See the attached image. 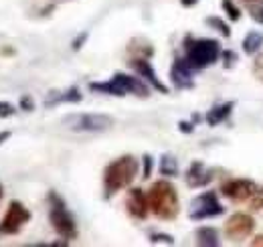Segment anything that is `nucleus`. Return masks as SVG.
Instances as JSON below:
<instances>
[{
  "label": "nucleus",
  "mask_w": 263,
  "mask_h": 247,
  "mask_svg": "<svg viewBox=\"0 0 263 247\" xmlns=\"http://www.w3.org/2000/svg\"><path fill=\"white\" fill-rule=\"evenodd\" d=\"M2 195H4V190H2V185H0V201H2Z\"/></svg>",
  "instance_id": "35"
},
{
  "label": "nucleus",
  "mask_w": 263,
  "mask_h": 247,
  "mask_svg": "<svg viewBox=\"0 0 263 247\" xmlns=\"http://www.w3.org/2000/svg\"><path fill=\"white\" fill-rule=\"evenodd\" d=\"M261 47H263V32H257V31L247 32V37L243 39V53L253 57V55L259 53Z\"/></svg>",
  "instance_id": "18"
},
{
  "label": "nucleus",
  "mask_w": 263,
  "mask_h": 247,
  "mask_svg": "<svg viewBox=\"0 0 263 247\" xmlns=\"http://www.w3.org/2000/svg\"><path fill=\"white\" fill-rule=\"evenodd\" d=\"M10 136H12V134H10L8 130H6V132H0V146H2V144H4V142L10 138Z\"/></svg>",
  "instance_id": "32"
},
{
  "label": "nucleus",
  "mask_w": 263,
  "mask_h": 247,
  "mask_svg": "<svg viewBox=\"0 0 263 247\" xmlns=\"http://www.w3.org/2000/svg\"><path fill=\"white\" fill-rule=\"evenodd\" d=\"M18 105H21V110H23V112H34V99H33V95L25 93V95L21 97Z\"/></svg>",
  "instance_id": "29"
},
{
  "label": "nucleus",
  "mask_w": 263,
  "mask_h": 247,
  "mask_svg": "<svg viewBox=\"0 0 263 247\" xmlns=\"http://www.w3.org/2000/svg\"><path fill=\"white\" fill-rule=\"evenodd\" d=\"M89 90L96 93H105L114 97H124V95H136V97H150V87L140 75H128V73H114L109 81H91Z\"/></svg>",
  "instance_id": "3"
},
{
  "label": "nucleus",
  "mask_w": 263,
  "mask_h": 247,
  "mask_svg": "<svg viewBox=\"0 0 263 247\" xmlns=\"http://www.w3.org/2000/svg\"><path fill=\"white\" fill-rule=\"evenodd\" d=\"M255 229V221L249 213H233L225 223V235L233 243H241L243 239L251 237Z\"/></svg>",
  "instance_id": "9"
},
{
  "label": "nucleus",
  "mask_w": 263,
  "mask_h": 247,
  "mask_svg": "<svg viewBox=\"0 0 263 247\" xmlns=\"http://www.w3.org/2000/svg\"><path fill=\"white\" fill-rule=\"evenodd\" d=\"M47 203H49V223H51V227L55 229V233H57L61 239H65V241L77 239V235H79L77 223H75V217L71 215V211L67 209L65 199H63L59 192L49 190Z\"/></svg>",
  "instance_id": "5"
},
{
  "label": "nucleus",
  "mask_w": 263,
  "mask_h": 247,
  "mask_svg": "<svg viewBox=\"0 0 263 247\" xmlns=\"http://www.w3.org/2000/svg\"><path fill=\"white\" fill-rule=\"evenodd\" d=\"M206 27H211V29H215L217 32H221L225 39H229L231 37V29H229V25L225 23V21H221L219 16H206Z\"/></svg>",
  "instance_id": "20"
},
{
  "label": "nucleus",
  "mask_w": 263,
  "mask_h": 247,
  "mask_svg": "<svg viewBox=\"0 0 263 247\" xmlns=\"http://www.w3.org/2000/svg\"><path fill=\"white\" fill-rule=\"evenodd\" d=\"M142 162H144V168H142V179H150V174H152V168H154V160H152V156L150 154H144L142 156Z\"/></svg>",
  "instance_id": "27"
},
{
  "label": "nucleus",
  "mask_w": 263,
  "mask_h": 247,
  "mask_svg": "<svg viewBox=\"0 0 263 247\" xmlns=\"http://www.w3.org/2000/svg\"><path fill=\"white\" fill-rule=\"evenodd\" d=\"M178 130L182 132V134H193L195 132V122H178Z\"/></svg>",
  "instance_id": "31"
},
{
  "label": "nucleus",
  "mask_w": 263,
  "mask_h": 247,
  "mask_svg": "<svg viewBox=\"0 0 263 247\" xmlns=\"http://www.w3.org/2000/svg\"><path fill=\"white\" fill-rule=\"evenodd\" d=\"M130 67L136 71V75H140L152 90H156L158 93H168V87L162 83V79L158 77V73L154 71V67L150 65L148 57H132Z\"/></svg>",
  "instance_id": "11"
},
{
  "label": "nucleus",
  "mask_w": 263,
  "mask_h": 247,
  "mask_svg": "<svg viewBox=\"0 0 263 247\" xmlns=\"http://www.w3.org/2000/svg\"><path fill=\"white\" fill-rule=\"evenodd\" d=\"M247 2H251V0H247ZM253 2H257V0H253Z\"/></svg>",
  "instance_id": "36"
},
{
  "label": "nucleus",
  "mask_w": 263,
  "mask_h": 247,
  "mask_svg": "<svg viewBox=\"0 0 263 247\" xmlns=\"http://www.w3.org/2000/svg\"><path fill=\"white\" fill-rule=\"evenodd\" d=\"M126 211L132 219L144 221L150 213V205H148V192H144L142 188H128L126 192Z\"/></svg>",
  "instance_id": "12"
},
{
  "label": "nucleus",
  "mask_w": 263,
  "mask_h": 247,
  "mask_svg": "<svg viewBox=\"0 0 263 247\" xmlns=\"http://www.w3.org/2000/svg\"><path fill=\"white\" fill-rule=\"evenodd\" d=\"M233 108H235V103H233V101L215 103V105H213V108L206 112V116H204V122L209 123V126H219V123H223L225 120H229Z\"/></svg>",
  "instance_id": "16"
},
{
  "label": "nucleus",
  "mask_w": 263,
  "mask_h": 247,
  "mask_svg": "<svg viewBox=\"0 0 263 247\" xmlns=\"http://www.w3.org/2000/svg\"><path fill=\"white\" fill-rule=\"evenodd\" d=\"M198 0H180V4L184 6V8H191V6H195Z\"/></svg>",
  "instance_id": "34"
},
{
  "label": "nucleus",
  "mask_w": 263,
  "mask_h": 247,
  "mask_svg": "<svg viewBox=\"0 0 263 247\" xmlns=\"http://www.w3.org/2000/svg\"><path fill=\"white\" fill-rule=\"evenodd\" d=\"M148 205L152 215L162 221H174L180 213V199L176 192V186L168 183L166 179L152 183L148 190Z\"/></svg>",
  "instance_id": "2"
},
{
  "label": "nucleus",
  "mask_w": 263,
  "mask_h": 247,
  "mask_svg": "<svg viewBox=\"0 0 263 247\" xmlns=\"http://www.w3.org/2000/svg\"><path fill=\"white\" fill-rule=\"evenodd\" d=\"M221 45L217 39H184V61L189 63L191 69L202 71L221 59Z\"/></svg>",
  "instance_id": "4"
},
{
  "label": "nucleus",
  "mask_w": 263,
  "mask_h": 247,
  "mask_svg": "<svg viewBox=\"0 0 263 247\" xmlns=\"http://www.w3.org/2000/svg\"><path fill=\"white\" fill-rule=\"evenodd\" d=\"M14 114H16V108H14L10 101H0V120L12 118Z\"/></svg>",
  "instance_id": "26"
},
{
  "label": "nucleus",
  "mask_w": 263,
  "mask_h": 247,
  "mask_svg": "<svg viewBox=\"0 0 263 247\" xmlns=\"http://www.w3.org/2000/svg\"><path fill=\"white\" fill-rule=\"evenodd\" d=\"M253 75L263 83V53L255 55V59H253Z\"/></svg>",
  "instance_id": "28"
},
{
  "label": "nucleus",
  "mask_w": 263,
  "mask_h": 247,
  "mask_svg": "<svg viewBox=\"0 0 263 247\" xmlns=\"http://www.w3.org/2000/svg\"><path fill=\"white\" fill-rule=\"evenodd\" d=\"M87 39H89V32H81V34H77V37L73 39V43H71V49H73V51H79Z\"/></svg>",
  "instance_id": "30"
},
{
  "label": "nucleus",
  "mask_w": 263,
  "mask_h": 247,
  "mask_svg": "<svg viewBox=\"0 0 263 247\" xmlns=\"http://www.w3.org/2000/svg\"><path fill=\"white\" fill-rule=\"evenodd\" d=\"M33 219V213L21 203V201H10L8 203V209L0 221V233H6V235H16L21 233V229Z\"/></svg>",
  "instance_id": "8"
},
{
  "label": "nucleus",
  "mask_w": 263,
  "mask_h": 247,
  "mask_svg": "<svg viewBox=\"0 0 263 247\" xmlns=\"http://www.w3.org/2000/svg\"><path fill=\"white\" fill-rule=\"evenodd\" d=\"M150 243H164V245H174V237L168 233H152Z\"/></svg>",
  "instance_id": "25"
},
{
  "label": "nucleus",
  "mask_w": 263,
  "mask_h": 247,
  "mask_svg": "<svg viewBox=\"0 0 263 247\" xmlns=\"http://www.w3.org/2000/svg\"><path fill=\"white\" fill-rule=\"evenodd\" d=\"M249 205H251V209H253V211H261L263 209V185L255 188L253 197L249 199Z\"/></svg>",
  "instance_id": "23"
},
{
  "label": "nucleus",
  "mask_w": 263,
  "mask_h": 247,
  "mask_svg": "<svg viewBox=\"0 0 263 247\" xmlns=\"http://www.w3.org/2000/svg\"><path fill=\"white\" fill-rule=\"evenodd\" d=\"M249 14H251V19H253L255 23L263 25V0H257L255 4L249 6Z\"/></svg>",
  "instance_id": "24"
},
{
  "label": "nucleus",
  "mask_w": 263,
  "mask_h": 247,
  "mask_svg": "<svg viewBox=\"0 0 263 247\" xmlns=\"http://www.w3.org/2000/svg\"><path fill=\"white\" fill-rule=\"evenodd\" d=\"M251 245H255V247H263V235H257V237H253V241H251Z\"/></svg>",
  "instance_id": "33"
},
{
  "label": "nucleus",
  "mask_w": 263,
  "mask_h": 247,
  "mask_svg": "<svg viewBox=\"0 0 263 247\" xmlns=\"http://www.w3.org/2000/svg\"><path fill=\"white\" fill-rule=\"evenodd\" d=\"M221 6H223V10L227 12V16H229L231 21H235V23L241 21V10H239V6L233 4V0H223Z\"/></svg>",
  "instance_id": "21"
},
{
  "label": "nucleus",
  "mask_w": 263,
  "mask_h": 247,
  "mask_svg": "<svg viewBox=\"0 0 263 247\" xmlns=\"http://www.w3.org/2000/svg\"><path fill=\"white\" fill-rule=\"evenodd\" d=\"M170 83L176 90H193L195 87V69L189 67L184 57H176L170 67Z\"/></svg>",
  "instance_id": "13"
},
{
  "label": "nucleus",
  "mask_w": 263,
  "mask_h": 247,
  "mask_svg": "<svg viewBox=\"0 0 263 247\" xmlns=\"http://www.w3.org/2000/svg\"><path fill=\"white\" fill-rule=\"evenodd\" d=\"M138 170H140V162L136 156L124 154L111 160L103 170V197L111 199L120 190L128 188L134 183Z\"/></svg>",
  "instance_id": "1"
},
{
  "label": "nucleus",
  "mask_w": 263,
  "mask_h": 247,
  "mask_svg": "<svg viewBox=\"0 0 263 247\" xmlns=\"http://www.w3.org/2000/svg\"><path fill=\"white\" fill-rule=\"evenodd\" d=\"M213 179H215V170L206 168L200 160L191 162V166H189V170L184 174V181H186L189 188H202V186L209 185Z\"/></svg>",
  "instance_id": "14"
},
{
  "label": "nucleus",
  "mask_w": 263,
  "mask_h": 247,
  "mask_svg": "<svg viewBox=\"0 0 263 247\" xmlns=\"http://www.w3.org/2000/svg\"><path fill=\"white\" fill-rule=\"evenodd\" d=\"M158 170H160V174L166 177V179H174V177H178V160L174 158L172 154H164L160 158V164H158Z\"/></svg>",
  "instance_id": "19"
},
{
  "label": "nucleus",
  "mask_w": 263,
  "mask_h": 247,
  "mask_svg": "<svg viewBox=\"0 0 263 247\" xmlns=\"http://www.w3.org/2000/svg\"><path fill=\"white\" fill-rule=\"evenodd\" d=\"M257 185L251 179H229L221 185V195L227 197L231 203H245L253 197Z\"/></svg>",
  "instance_id": "10"
},
{
  "label": "nucleus",
  "mask_w": 263,
  "mask_h": 247,
  "mask_svg": "<svg viewBox=\"0 0 263 247\" xmlns=\"http://www.w3.org/2000/svg\"><path fill=\"white\" fill-rule=\"evenodd\" d=\"M63 123L73 132H105L114 126V118L105 114H71Z\"/></svg>",
  "instance_id": "7"
},
{
  "label": "nucleus",
  "mask_w": 263,
  "mask_h": 247,
  "mask_svg": "<svg viewBox=\"0 0 263 247\" xmlns=\"http://www.w3.org/2000/svg\"><path fill=\"white\" fill-rule=\"evenodd\" d=\"M225 213V207L219 203V197L215 190H206L202 195L195 197L189 207V219L191 221H204Z\"/></svg>",
  "instance_id": "6"
},
{
  "label": "nucleus",
  "mask_w": 263,
  "mask_h": 247,
  "mask_svg": "<svg viewBox=\"0 0 263 247\" xmlns=\"http://www.w3.org/2000/svg\"><path fill=\"white\" fill-rule=\"evenodd\" d=\"M197 245L202 247H217L221 245V239H219V231L213 229V227H200L197 229Z\"/></svg>",
  "instance_id": "17"
},
{
  "label": "nucleus",
  "mask_w": 263,
  "mask_h": 247,
  "mask_svg": "<svg viewBox=\"0 0 263 247\" xmlns=\"http://www.w3.org/2000/svg\"><path fill=\"white\" fill-rule=\"evenodd\" d=\"M83 99V95L79 92V87H69L63 92H49L43 105L45 108H55V105H61V103H79Z\"/></svg>",
  "instance_id": "15"
},
{
  "label": "nucleus",
  "mask_w": 263,
  "mask_h": 247,
  "mask_svg": "<svg viewBox=\"0 0 263 247\" xmlns=\"http://www.w3.org/2000/svg\"><path fill=\"white\" fill-rule=\"evenodd\" d=\"M221 61H223V67L225 69H233L237 63H239V55L235 51H223L221 53Z\"/></svg>",
  "instance_id": "22"
}]
</instances>
